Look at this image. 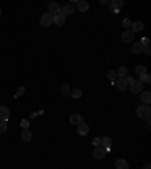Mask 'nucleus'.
I'll use <instances>...</instances> for the list:
<instances>
[{"instance_id": "obj_1", "label": "nucleus", "mask_w": 151, "mask_h": 169, "mask_svg": "<svg viewBox=\"0 0 151 169\" xmlns=\"http://www.w3.org/2000/svg\"><path fill=\"white\" fill-rule=\"evenodd\" d=\"M136 115H137L141 119H150L151 107H150V106H145V104H142V106H139V107L136 109Z\"/></svg>"}, {"instance_id": "obj_2", "label": "nucleus", "mask_w": 151, "mask_h": 169, "mask_svg": "<svg viewBox=\"0 0 151 169\" xmlns=\"http://www.w3.org/2000/svg\"><path fill=\"white\" fill-rule=\"evenodd\" d=\"M41 26H44V27H48V26H52L53 24V15L52 14H48V12H45V14H42L41 15Z\"/></svg>"}, {"instance_id": "obj_3", "label": "nucleus", "mask_w": 151, "mask_h": 169, "mask_svg": "<svg viewBox=\"0 0 151 169\" xmlns=\"http://www.w3.org/2000/svg\"><path fill=\"white\" fill-rule=\"evenodd\" d=\"M142 86H144V83H142L141 80H134L133 83H130V91H132V94H141V92H142Z\"/></svg>"}, {"instance_id": "obj_4", "label": "nucleus", "mask_w": 151, "mask_h": 169, "mask_svg": "<svg viewBox=\"0 0 151 169\" xmlns=\"http://www.w3.org/2000/svg\"><path fill=\"white\" fill-rule=\"evenodd\" d=\"M94 157L97 159V160H103V159L106 157V148L101 147V145L95 147L94 148Z\"/></svg>"}, {"instance_id": "obj_5", "label": "nucleus", "mask_w": 151, "mask_h": 169, "mask_svg": "<svg viewBox=\"0 0 151 169\" xmlns=\"http://www.w3.org/2000/svg\"><path fill=\"white\" fill-rule=\"evenodd\" d=\"M121 39H122V42H132L133 39H134V32L130 30V29H127V30H124L122 32V35H121Z\"/></svg>"}, {"instance_id": "obj_6", "label": "nucleus", "mask_w": 151, "mask_h": 169, "mask_svg": "<svg viewBox=\"0 0 151 169\" xmlns=\"http://www.w3.org/2000/svg\"><path fill=\"white\" fill-rule=\"evenodd\" d=\"M74 11H76L74 3H67V5H64V6L60 8V12H62L64 15H70V14H73Z\"/></svg>"}, {"instance_id": "obj_7", "label": "nucleus", "mask_w": 151, "mask_h": 169, "mask_svg": "<svg viewBox=\"0 0 151 169\" xmlns=\"http://www.w3.org/2000/svg\"><path fill=\"white\" fill-rule=\"evenodd\" d=\"M77 133H79L80 136H86V134L89 133V125L85 124V122H80V124L77 125Z\"/></svg>"}, {"instance_id": "obj_8", "label": "nucleus", "mask_w": 151, "mask_h": 169, "mask_svg": "<svg viewBox=\"0 0 151 169\" xmlns=\"http://www.w3.org/2000/svg\"><path fill=\"white\" fill-rule=\"evenodd\" d=\"M60 12V6L57 5L56 2H52V3H48V14H52V15H56Z\"/></svg>"}, {"instance_id": "obj_9", "label": "nucleus", "mask_w": 151, "mask_h": 169, "mask_svg": "<svg viewBox=\"0 0 151 169\" xmlns=\"http://www.w3.org/2000/svg\"><path fill=\"white\" fill-rule=\"evenodd\" d=\"M9 119V109L5 106H0V121H8Z\"/></svg>"}, {"instance_id": "obj_10", "label": "nucleus", "mask_w": 151, "mask_h": 169, "mask_svg": "<svg viewBox=\"0 0 151 169\" xmlns=\"http://www.w3.org/2000/svg\"><path fill=\"white\" fill-rule=\"evenodd\" d=\"M121 6H124V2L122 0H113L112 3H109V8H110V11H119V8Z\"/></svg>"}, {"instance_id": "obj_11", "label": "nucleus", "mask_w": 151, "mask_h": 169, "mask_svg": "<svg viewBox=\"0 0 151 169\" xmlns=\"http://www.w3.org/2000/svg\"><path fill=\"white\" fill-rule=\"evenodd\" d=\"M53 23L57 24V26H62L64 23H65V15L62 14V12H59L56 15H53Z\"/></svg>"}, {"instance_id": "obj_12", "label": "nucleus", "mask_w": 151, "mask_h": 169, "mask_svg": "<svg viewBox=\"0 0 151 169\" xmlns=\"http://www.w3.org/2000/svg\"><path fill=\"white\" fill-rule=\"evenodd\" d=\"M77 9H79L80 12H86V11L89 9V3H88L86 0H80V2H77Z\"/></svg>"}, {"instance_id": "obj_13", "label": "nucleus", "mask_w": 151, "mask_h": 169, "mask_svg": "<svg viewBox=\"0 0 151 169\" xmlns=\"http://www.w3.org/2000/svg\"><path fill=\"white\" fill-rule=\"evenodd\" d=\"M100 145H101V147H104L106 151H107L109 148H110V145H112V139H110V137H107V136H104V137H101V139H100Z\"/></svg>"}, {"instance_id": "obj_14", "label": "nucleus", "mask_w": 151, "mask_h": 169, "mask_svg": "<svg viewBox=\"0 0 151 169\" xmlns=\"http://www.w3.org/2000/svg\"><path fill=\"white\" fill-rule=\"evenodd\" d=\"M70 122H71L73 125H79L80 122H83V119H82V115H79V113H74V115H71V116H70Z\"/></svg>"}, {"instance_id": "obj_15", "label": "nucleus", "mask_w": 151, "mask_h": 169, "mask_svg": "<svg viewBox=\"0 0 151 169\" xmlns=\"http://www.w3.org/2000/svg\"><path fill=\"white\" fill-rule=\"evenodd\" d=\"M115 168L116 169H129V163H127V160H124V159H118V160L115 162Z\"/></svg>"}, {"instance_id": "obj_16", "label": "nucleus", "mask_w": 151, "mask_h": 169, "mask_svg": "<svg viewBox=\"0 0 151 169\" xmlns=\"http://www.w3.org/2000/svg\"><path fill=\"white\" fill-rule=\"evenodd\" d=\"M115 85L118 86V89H119V91H126V89L129 88V83H127V80H126V79H118V82H116Z\"/></svg>"}, {"instance_id": "obj_17", "label": "nucleus", "mask_w": 151, "mask_h": 169, "mask_svg": "<svg viewBox=\"0 0 151 169\" xmlns=\"http://www.w3.org/2000/svg\"><path fill=\"white\" fill-rule=\"evenodd\" d=\"M141 101H142L145 106H150V103H151V94L150 92H141Z\"/></svg>"}, {"instance_id": "obj_18", "label": "nucleus", "mask_w": 151, "mask_h": 169, "mask_svg": "<svg viewBox=\"0 0 151 169\" xmlns=\"http://www.w3.org/2000/svg\"><path fill=\"white\" fill-rule=\"evenodd\" d=\"M132 30L136 33V32H142L144 30V23L142 21H134L132 23Z\"/></svg>"}, {"instance_id": "obj_19", "label": "nucleus", "mask_w": 151, "mask_h": 169, "mask_svg": "<svg viewBox=\"0 0 151 169\" xmlns=\"http://www.w3.org/2000/svg\"><path fill=\"white\" fill-rule=\"evenodd\" d=\"M32 137H33V134H32V132H30L29 129H27V130H23V133H21V139H23L24 142H30Z\"/></svg>"}, {"instance_id": "obj_20", "label": "nucleus", "mask_w": 151, "mask_h": 169, "mask_svg": "<svg viewBox=\"0 0 151 169\" xmlns=\"http://www.w3.org/2000/svg\"><path fill=\"white\" fill-rule=\"evenodd\" d=\"M60 92L64 97H70L71 95V89H70V85L68 83H62V86H60Z\"/></svg>"}, {"instance_id": "obj_21", "label": "nucleus", "mask_w": 151, "mask_h": 169, "mask_svg": "<svg viewBox=\"0 0 151 169\" xmlns=\"http://www.w3.org/2000/svg\"><path fill=\"white\" fill-rule=\"evenodd\" d=\"M142 45L139 44V42H134L132 45V53H134V55H139V53H142Z\"/></svg>"}, {"instance_id": "obj_22", "label": "nucleus", "mask_w": 151, "mask_h": 169, "mask_svg": "<svg viewBox=\"0 0 151 169\" xmlns=\"http://www.w3.org/2000/svg\"><path fill=\"white\" fill-rule=\"evenodd\" d=\"M127 68L126 67H121V68H118V71H116V75H118V79H124L126 75H127Z\"/></svg>"}, {"instance_id": "obj_23", "label": "nucleus", "mask_w": 151, "mask_h": 169, "mask_svg": "<svg viewBox=\"0 0 151 169\" xmlns=\"http://www.w3.org/2000/svg\"><path fill=\"white\" fill-rule=\"evenodd\" d=\"M142 83H147V85H150L151 83V75L148 74V73H145V74H142L141 75V79H139Z\"/></svg>"}, {"instance_id": "obj_24", "label": "nucleus", "mask_w": 151, "mask_h": 169, "mask_svg": "<svg viewBox=\"0 0 151 169\" xmlns=\"http://www.w3.org/2000/svg\"><path fill=\"white\" fill-rule=\"evenodd\" d=\"M134 71H136V73H137L139 75H142V74H145V73H147V68H145L144 65H136Z\"/></svg>"}, {"instance_id": "obj_25", "label": "nucleus", "mask_w": 151, "mask_h": 169, "mask_svg": "<svg viewBox=\"0 0 151 169\" xmlns=\"http://www.w3.org/2000/svg\"><path fill=\"white\" fill-rule=\"evenodd\" d=\"M107 79H109L110 82H115V80L118 79V75H116V71H113V70L107 71Z\"/></svg>"}, {"instance_id": "obj_26", "label": "nucleus", "mask_w": 151, "mask_h": 169, "mask_svg": "<svg viewBox=\"0 0 151 169\" xmlns=\"http://www.w3.org/2000/svg\"><path fill=\"white\" fill-rule=\"evenodd\" d=\"M8 130V124L5 121H0V134H5Z\"/></svg>"}, {"instance_id": "obj_27", "label": "nucleus", "mask_w": 151, "mask_h": 169, "mask_svg": "<svg viewBox=\"0 0 151 169\" xmlns=\"http://www.w3.org/2000/svg\"><path fill=\"white\" fill-rule=\"evenodd\" d=\"M122 26L126 27V30H127V29H130V27H132V20H130V18H124V20H122Z\"/></svg>"}, {"instance_id": "obj_28", "label": "nucleus", "mask_w": 151, "mask_h": 169, "mask_svg": "<svg viewBox=\"0 0 151 169\" xmlns=\"http://www.w3.org/2000/svg\"><path fill=\"white\" fill-rule=\"evenodd\" d=\"M71 97H73V98H80V97H82V91H80V89H73V91H71Z\"/></svg>"}, {"instance_id": "obj_29", "label": "nucleus", "mask_w": 151, "mask_h": 169, "mask_svg": "<svg viewBox=\"0 0 151 169\" xmlns=\"http://www.w3.org/2000/svg\"><path fill=\"white\" fill-rule=\"evenodd\" d=\"M29 125H30V122H29L27 119H23V121H21V129H23V130H27Z\"/></svg>"}, {"instance_id": "obj_30", "label": "nucleus", "mask_w": 151, "mask_h": 169, "mask_svg": "<svg viewBox=\"0 0 151 169\" xmlns=\"http://www.w3.org/2000/svg\"><path fill=\"white\" fill-rule=\"evenodd\" d=\"M23 94H24V88L21 86V88H18V91H17V94L14 95V97L17 98V97H20V95H23Z\"/></svg>"}, {"instance_id": "obj_31", "label": "nucleus", "mask_w": 151, "mask_h": 169, "mask_svg": "<svg viewBox=\"0 0 151 169\" xmlns=\"http://www.w3.org/2000/svg\"><path fill=\"white\" fill-rule=\"evenodd\" d=\"M142 52H144V53H145V55H148V56H150V55H151L150 45H147V47H144V48H142Z\"/></svg>"}, {"instance_id": "obj_32", "label": "nucleus", "mask_w": 151, "mask_h": 169, "mask_svg": "<svg viewBox=\"0 0 151 169\" xmlns=\"http://www.w3.org/2000/svg\"><path fill=\"white\" fill-rule=\"evenodd\" d=\"M100 139H101V137H95L94 140H92V145H95V147H98V145H100Z\"/></svg>"}, {"instance_id": "obj_33", "label": "nucleus", "mask_w": 151, "mask_h": 169, "mask_svg": "<svg viewBox=\"0 0 151 169\" xmlns=\"http://www.w3.org/2000/svg\"><path fill=\"white\" fill-rule=\"evenodd\" d=\"M144 169H151V165L150 163H145V165H144Z\"/></svg>"}, {"instance_id": "obj_34", "label": "nucleus", "mask_w": 151, "mask_h": 169, "mask_svg": "<svg viewBox=\"0 0 151 169\" xmlns=\"http://www.w3.org/2000/svg\"><path fill=\"white\" fill-rule=\"evenodd\" d=\"M0 15H2V9H0Z\"/></svg>"}]
</instances>
